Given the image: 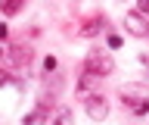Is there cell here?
<instances>
[{"label":"cell","instance_id":"10","mask_svg":"<svg viewBox=\"0 0 149 125\" xmlns=\"http://www.w3.org/2000/svg\"><path fill=\"white\" fill-rule=\"evenodd\" d=\"M56 122H72V113H68V109H59V113H56Z\"/></svg>","mask_w":149,"mask_h":125},{"label":"cell","instance_id":"12","mask_svg":"<svg viewBox=\"0 0 149 125\" xmlns=\"http://www.w3.org/2000/svg\"><path fill=\"white\" fill-rule=\"evenodd\" d=\"M3 85H9V75H6V72H0V88H3Z\"/></svg>","mask_w":149,"mask_h":125},{"label":"cell","instance_id":"3","mask_svg":"<svg viewBox=\"0 0 149 125\" xmlns=\"http://www.w3.org/2000/svg\"><path fill=\"white\" fill-rule=\"evenodd\" d=\"M3 56H6L9 63H16V66H22V69H25L28 63H31V50H28V47H22V44H13V47H6V50H3Z\"/></svg>","mask_w":149,"mask_h":125},{"label":"cell","instance_id":"4","mask_svg":"<svg viewBox=\"0 0 149 125\" xmlns=\"http://www.w3.org/2000/svg\"><path fill=\"white\" fill-rule=\"evenodd\" d=\"M124 28H127L130 35H137V38H146L149 35V25L143 22L140 13H127V16H124Z\"/></svg>","mask_w":149,"mask_h":125},{"label":"cell","instance_id":"13","mask_svg":"<svg viewBox=\"0 0 149 125\" xmlns=\"http://www.w3.org/2000/svg\"><path fill=\"white\" fill-rule=\"evenodd\" d=\"M0 56H3V50H0Z\"/></svg>","mask_w":149,"mask_h":125},{"label":"cell","instance_id":"9","mask_svg":"<svg viewBox=\"0 0 149 125\" xmlns=\"http://www.w3.org/2000/svg\"><path fill=\"white\" fill-rule=\"evenodd\" d=\"M137 13L140 16H149V0H137Z\"/></svg>","mask_w":149,"mask_h":125},{"label":"cell","instance_id":"5","mask_svg":"<svg viewBox=\"0 0 149 125\" xmlns=\"http://www.w3.org/2000/svg\"><path fill=\"white\" fill-rule=\"evenodd\" d=\"M102 28H106V19L96 16V19H87V22H84L81 28H78V35H81V38H93V35H100Z\"/></svg>","mask_w":149,"mask_h":125},{"label":"cell","instance_id":"11","mask_svg":"<svg viewBox=\"0 0 149 125\" xmlns=\"http://www.w3.org/2000/svg\"><path fill=\"white\" fill-rule=\"evenodd\" d=\"M44 69H47V72H53V69H56V59L47 56V59H44Z\"/></svg>","mask_w":149,"mask_h":125},{"label":"cell","instance_id":"6","mask_svg":"<svg viewBox=\"0 0 149 125\" xmlns=\"http://www.w3.org/2000/svg\"><path fill=\"white\" fill-rule=\"evenodd\" d=\"M96 81H100V75H93L90 69H84V75L78 78V94H81V97H87V91H90Z\"/></svg>","mask_w":149,"mask_h":125},{"label":"cell","instance_id":"8","mask_svg":"<svg viewBox=\"0 0 149 125\" xmlns=\"http://www.w3.org/2000/svg\"><path fill=\"white\" fill-rule=\"evenodd\" d=\"M47 119H50L47 106H37V109H31V113L25 116V122H47Z\"/></svg>","mask_w":149,"mask_h":125},{"label":"cell","instance_id":"1","mask_svg":"<svg viewBox=\"0 0 149 125\" xmlns=\"http://www.w3.org/2000/svg\"><path fill=\"white\" fill-rule=\"evenodd\" d=\"M84 69H90L93 75L106 78V75H112V72H115V59H112L106 50H90V53H87V59H84Z\"/></svg>","mask_w":149,"mask_h":125},{"label":"cell","instance_id":"2","mask_svg":"<svg viewBox=\"0 0 149 125\" xmlns=\"http://www.w3.org/2000/svg\"><path fill=\"white\" fill-rule=\"evenodd\" d=\"M84 109H87V116H90L93 122H102L109 116V100L102 94H87L84 97Z\"/></svg>","mask_w":149,"mask_h":125},{"label":"cell","instance_id":"7","mask_svg":"<svg viewBox=\"0 0 149 125\" xmlns=\"http://www.w3.org/2000/svg\"><path fill=\"white\" fill-rule=\"evenodd\" d=\"M22 6H25V0H0V13L3 16H16Z\"/></svg>","mask_w":149,"mask_h":125}]
</instances>
